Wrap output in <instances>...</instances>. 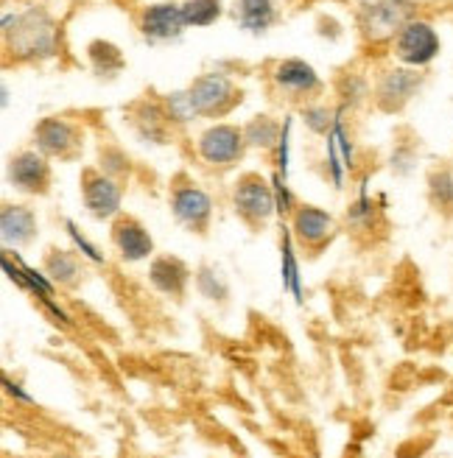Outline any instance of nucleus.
<instances>
[{
    "mask_svg": "<svg viewBox=\"0 0 453 458\" xmlns=\"http://www.w3.org/2000/svg\"><path fill=\"white\" fill-rule=\"evenodd\" d=\"M412 4H403V0H380V4H372L364 9V31L372 39H387L400 34L406 26H409L412 17Z\"/></svg>",
    "mask_w": 453,
    "mask_h": 458,
    "instance_id": "f257e3e1",
    "label": "nucleus"
},
{
    "mask_svg": "<svg viewBox=\"0 0 453 458\" xmlns=\"http://www.w3.org/2000/svg\"><path fill=\"white\" fill-rule=\"evenodd\" d=\"M395 45H397V56L409 64L432 62L440 51V39L428 22H409V26L397 34Z\"/></svg>",
    "mask_w": 453,
    "mask_h": 458,
    "instance_id": "f03ea898",
    "label": "nucleus"
},
{
    "mask_svg": "<svg viewBox=\"0 0 453 458\" xmlns=\"http://www.w3.org/2000/svg\"><path fill=\"white\" fill-rule=\"evenodd\" d=\"M235 208L249 221H266L278 210V199H275V191L263 185L261 179L246 176V179H241V185L235 191Z\"/></svg>",
    "mask_w": 453,
    "mask_h": 458,
    "instance_id": "7ed1b4c3",
    "label": "nucleus"
},
{
    "mask_svg": "<svg viewBox=\"0 0 453 458\" xmlns=\"http://www.w3.org/2000/svg\"><path fill=\"white\" fill-rule=\"evenodd\" d=\"M244 137L233 126H216L208 129L199 140V151L210 165H230L235 157H241Z\"/></svg>",
    "mask_w": 453,
    "mask_h": 458,
    "instance_id": "20e7f679",
    "label": "nucleus"
},
{
    "mask_svg": "<svg viewBox=\"0 0 453 458\" xmlns=\"http://www.w3.org/2000/svg\"><path fill=\"white\" fill-rule=\"evenodd\" d=\"M191 98H193V106L196 112H224L226 106L233 104V84L226 76L221 73H208L193 81L191 87Z\"/></svg>",
    "mask_w": 453,
    "mask_h": 458,
    "instance_id": "39448f33",
    "label": "nucleus"
},
{
    "mask_svg": "<svg viewBox=\"0 0 453 458\" xmlns=\"http://www.w3.org/2000/svg\"><path fill=\"white\" fill-rule=\"evenodd\" d=\"M188 26L183 6H174V4H157L149 6L143 12V34L151 39H171L179 37L183 29Z\"/></svg>",
    "mask_w": 453,
    "mask_h": 458,
    "instance_id": "423d86ee",
    "label": "nucleus"
},
{
    "mask_svg": "<svg viewBox=\"0 0 453 458\" xmlns=\"http://www.w3.org/2000/svg\"><path fill=\"white\" fill-rule=\"evenodd\" d=\"M84 201H87V210L90 213L98 216V218H107L112 213H118V208H121V188L112 179L87 174Z\"/></svg>",
    "mask_w": 453,
    "mask_h": 458,
    "instance_id": "0eeeda50",
    "label": "nucleus"
},
{
    "mask_svg": "<svg viewBox=\"0 0 453 458\" xmlns=\"http://www.w3.org/2000/svg\"><path fill=\"white\" fill-rule=\"evenodd\" d=\"M112 238H115V246L121 249V255L126 260H143V258L151 255V249H154L151 235L134 218H121L115 224V233H112Z\"/></svg>",
    "mask_w": 453,
    "mask_h": 458,
    "instance_id": "6e6552de",
    "label": "nucleus"
},
{
    "mask_svg": "<svg viewBox=\"0 0 453 458\" xmlns=\"http://www.w3.org/2000/svg\"><path fill=\"white\" fill-rule=\"evenodd\" d=\"M9 176L20 191L37 193V191H45V185H48V165H45V159L37 154H20L12 159Z\"/></svg>",
    "mask_w": 453,
    "mask_h": 458,
    "instance_id": "1a4fd4ad",
    "label": "nucleus"
},
{
    "mask_svg": "<svg viewBox=\"0 0 453 458\" xmlns=\"http://www.w3.org/2000/svg\"><path fill=\"white\" fill-rule=\"evenodd\" d=\"M174 216L179 221H185L188 226H205L210 218V199L205 191L199 188H183L174 193Z\"/></svg>",
    "mask_w": 453,
    "mask_h": 458,
    "instance_id": "9d476101",
    "label": "nucleus"
},
{
    "mask_svg": "<svg viewBox=\"0 0 453 458\" xmlns=\"http://www.w3.org/2000/svg\"><path fill=\"white\" fill-rule=\"evenodd\" d=\"M294 233L300 241L316 246L333 233V218L320 208H300L294 213Z\"/></svg>",
    "mask_w": 453,
    "mask_h": 458,
    "instance_id": "9b49d317",
    "label": "nucleus"
},
{
    "mask_svg": "<svg viewBox=\"0 0 453 458\" xmlns=\"http://www.w3.org/2000/svg\"><path fill=\"white\" fill-rule=\"evenodd\" d=\"M0 229H4L6 243H26L37 229L34 213L29 208H20V204H6L0 213Z\"/></svg>",
    "mask_w": 453,
    "mask_h": 458,
    "instance_id": "f8f14e48",
    "label": "nucleus"
},
{
    "mask_svg": "<svg viewBox=\"0 0 453 458\" xmlns=\"http://www.w3.org/2000/svg\"><path fill=\"white\" fill-rule=\"evenodd\" d=\"M42 17V12L37 14V12H29L26 17L20 20V29H17V34L22 37L26 34L29 37V42L22 45L20 48V54H29V56H37V54H51L54 51V29H51V22L45 20L42 26H37V20Z\"/></svg>",
    "mask_w": 453,
    "mask_h": 458,
    "instance_id": "ddd939ff",
    "label": "nucleus"
},
{
    "mask_svg": "<svg viewBox=\"0 0 453 458\" xmlns=\"http://www.w3.org/2000/svg\"><path fill=\"white\" fill-rule=\"evenodd\" d=\"M188 274H191L188 266L176 258H160V260L151 263V283L163 293H171V296H179L185 291Z\"/></svg>",
    "mask_w": 453,
    "mask_h": 458,
    "instance_id": "4468645a",
    "label": "nucleus"
},
{
    "mask_svg": "<svg viewBox=\"0 0 453 458\" xmlns=\"http://www.w3.org/2000/svg\"><path fill=\"white\" fill-rule=\"evenodd\" d=\"M275 81L288 89V93H308V89L320 87V79H316L313 67L300 62V59H288L283 64H278L275 71Z\"/></svg>",
    "mask_w": 453,
    "mask_h": 458,
    "instance_id": "2eb2a0df",
    "label": "nucleus"
},
{
    "mask_svg": "<svg viewBox=\"0 0 453 458\" xmlns=\"http://www.w3.org/2000/svg\"><path fill=\"white\" fill-rule=\"evenodd\" d=\"M37 140L42 146V151L48 154H67L76 146V131L71 123H64L59 118H48L37 126Z\"/></svg>",
    "mask_w": 453,
    "mask_h": 458,
    "instance_id": "dca6fc26",
    "label": "nucleus"
},
{
    "mask_svg": "<svg viewBox=\"0 0 453 458\" xmlns=\"http://www.w3.org/2000/svg\"><path fill=\"white\" fill-rule=\"evenodd\" d=\"M275 4L271 0H238L235 20L246 31H266L275 22Z\"/></svg>",
    "mask_w": 453,
    "mask_h": 458,
    "instance_id": "f3484780",
    "label": "nucleus"
},
{
    "mask_svg": "<svg viewBox=\"0 0 453 458\" xmlns=\"http://www.w3.org/2000/svg\"><path fill=\"white\" fill-rule=\"evenodd\" d=\"M420 84V79L409 71H392L387 79H383L380 89H378V96H380V104L387 106V109H395L400 106L406 98H409L415 93V87Z\"/></svg>",
    "mask_w": 453,
    "mask_h": 458,
    "instance_id": "a211bd4d",
    "label": "nucleus"
},
{
    "mask_svg": "<svg viewBox=\"0 0 453 458\" xmlns=\"http://www.w3.org/2000/svg\"><path fill=\"white\" fill-rule=\"evenodd\" d=\"M283 288H286L297 302H303L300 263H297V255H294V241H291V233H288V229H283Z\"/></svg>",
    "mask_w": 453,
    "mask_h": 458,
    "instance_id": "6ab92c4d",
    "label": "nucleus"
},
{
    "mask_svg": "<svg viewBox=\"0 0 453 458\" xmlns=\"http://www.w3.org/2000/svg\"><path fill=\"white\" fill-rule=\"evenodd\" d=\"M183 14L188 26H210L221 14V4L218 0H185Z\"/></svg>",
    "mask_w": 453,
    "mask_h": 458,
    "instance_id": "aec40b11",
    "label": "nucleus"
},
{
    "mask_svg": "<svg viewBox=\"0 0 453 458\" xmlns=\"http://www.w3.org/2000/svg\"><path fill=\"white\" fill-rule=\"evenodd\" d=\"M48 274L56 283H73L79 274V263L73 255H67V251H54L48 258Z\"/></svg>",
    "mask_w": 453,
    "mask_h": 458,
    "instance_id": "412c9836",
    "label": "nucleus"
},
{
    "mask_svg": "<svg viewBox=\"0 0 453 458\" xmlns=\"http://www.w3.org/2000/svg\"><path fill=\"white\" fill-rule=\"evenodd\" d=\"M244 137L252 146H263L266 148V146H271V143L278 140V123H271L266 114H261V118H255L252 123L246 126Z\"/></svg>",
    "mask_w": 453,
    "mask_h": 458,
    "instance_id": "4be33fe9",
    "label": "nucleus"
},
{
    "mask_svg": "<svg viewBox=\"0 0 453 458\" xmlns=\"http://www.w3.org/2000/svg\"><path fill=\"white\" fill-rule=\"evenodd\" d=\"M90 56L96 59V64H98V71H101V73L118 71V67L124 64L118 48H115V45H109V42H93V45H90Z\"/></svg>",
    "mask_w": 453,
    "mask_h": 458,
    "instance_id": "5701e85b",
    "label": "nucleus"
},
{
    "mask_svg": "<svg viewBox=\"0 0 453 458\" xmlns=\"http://www.w3.org/2000/svg\"><path fill=\"white\" fill-rule=\"evenodd\" d=\"M14 263L22 268V274H26V280H29V285H31V293H37L39 300H45V296H54V283L45 277V274H39L37 268H31L26 260H22L17 251H14Z\"/></svg>",
    "mask_w": 453,
    "mask_h": 458,
    "instance_id": "b1692460",
    "label": "nucleus"
},
{
    "mask_svg": "<svg viewBox=\"0 0 453 458\" xmlns=\"http://www.w3.org/2000/svg\"><path fill=\"white\" fill-rule=\"evenodd\" d=\"M67 235H71L73 238V243H76V249L81 251V255L87 258V260H93V263H104V255H101V251L93 246V243H90L81 233H79V226L73 224V221H67Z\"/></svg>",
    "mask_w": 453,
    "mask_h": 458,
    "instance_id": "393cba45",
    "label": "nucleus"
},
{
    "mask_svg": "<svg viewBox=\"0 0 453 458\" xmlns=\"http://www.w3.org/2000/svg\"><path fill=\"white\" fill-rule=\"evenodd\" d=\"M168 109H171V118H176V121H188V118H193V112H196L191 93H176V96H171Z\"/></svg>",
    "mask_w": 453,
    "mask_h": 458,
    "instance_id": "a878e982",
    "label": "nucleus"
},
{
    "mask_svg": "<svg viewBox=\"0 0 453 458\" xmlns=\"http://www.w3.org/2000/svg\"><path fill=\"white\" fill-rule=\"evenodd\" d=\"M199 288H201V293H205V296H210V300H221V296L226 293L224 283L216 280V274L208 271V268H201V274H199Z\"/></svg>",
    "mask_w": 453,
    "mask_h": 458,
    "instance_id": "bb28decb",
    "label": "nucleus"
},
{
    "mask_svg": "<svg viewBox=\"0 0 453 458\" xmlns=\"http://www.w3.org/2000/svg\"><path fill=\"white\" fill-rule=\"evenodd\" d=\"M283 176L278 174L275 176V182H271V185H275V199H278V213H288L291 210V196H288V191H286V185H283Z\"/></svg>",
    "mask_w": 453,
    "mask_h": 458,
    "instance_id": "cd10ccee",
    "label": "nucleus"
},
{
    "mask_svg": "<svg viewBox=\"0 0 453 458\" xmlns=\"http://www.w3.org/2000/svg\"><path fill=\"white\" fill-rule=\"evenodd\" d=\"M434 193L440 199V193H445V204H453V179L448 174H437L434 179Z\"/></svg>",
    "mask_w": 453,
    "mask_h": 458,
    "instance_id": "c85d7f7f",
    "label": "nucleus"
},
{
    "mask_svg": "<svg viewBox=\"0 0 453 458\" xmlns=\"http://www.w3.org/2000/svg\"><path fill=\"white\" fill-rule=\"evenodd\" d=\"M305 121L311 123L313 131H328V123H330L325 109H308V112H305Z\"/></svg>",
    "mask_w": 453,
    "mask_h": 458,
    "instance_id": "c756f323",
    "label": "nucleus"
},
{
    "mask_svg": "<svg viewBox=\"0 0 453 458\" xmlns=\"http://www.w3.org/2000/svg\"><path fill=\"white\" fill-rule=\"evenodd\" d=\"M42 305L48 308V310H51V316L56 318V322H62L64 327H71V325H73V322H71V316H67V313H64V310H62V308H59V305H56V302L51 300V296H45V300H42Z\"/></svg>",
    "mask_w": 453,
    "mask_h": 458,
    "instance_id": "7c9ffc66",
    "label": "nucleus"
},
{
    "mask_svg": "<svg viewBox=\"0 0 453 458\" xmlns=\"http://www.w3.org/2000/svg\"><path fill=\"white\" fill-rule=\"evenodd\" d=\"M4 386H6V392H9L14 400H20V403H34V397H31L29 392H22V388H20L17 383H12L9 377H4Z\"/></svg>",
    "mask_w": 453,
    "mask_h": 458,
    "instance_id": "2f4dec72",
    "label": "nucleus"
}]
</instances>
